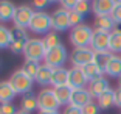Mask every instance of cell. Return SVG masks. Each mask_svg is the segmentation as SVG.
Instances as JSON below:
<instances>
[{
	"label": "cell",
	"mask_w": 121,
	"mask_h": 114,
	"mask_svg": "<svg viewBox=\"0 0 121 114\" xmlns=\"http://www.w3.org/2000/svg\"><path fill=\"white\" fill-rule=\"evenodd\" d=\"M92 38H93V28H90L86 24H81L70 30V42L75 49L90 47Z\"/></svg>",
	"instance_id": "obj_1"
},
{
	"label": "cell",
	"mask_w": 121,
	"mask_h": 114,
	"mask_svg": "<svg viewBox=\"0 0 121 114\" xmlns=\"http://www.w3.org/2000/svg\"><path fill=\"white\" fill-rule=\"evenodd\" d=\"M8 81L11 83L13 89L16 91V94H22V95H25V94L31 92L34 80L30 78V77L23 70H22V69H19V70L13 72V75L9 77V80H8Z\"/></svg>",
	"instance_id": "obj_2"
},
{
	"label": "cell",
	"mask_w": 121,
	"mask_h": 114,
	"mask_svg": "<svg viewBox=\"0 0 121 114\" xmlns=\"http://www.w3.org/2000/svg\"><path fill=\"white\" fill-rule=\"evenodd\" d=\"M30 31L36 33V35H43L50 33L51 30V16L47 14L45 11H34V16H33L31 22H30L28 27Z\"/></svg>",
	"instance_id": "obj_3"
},
{
	"label": "cell",
	"mask_w": 121,
	"mask_h": 114,
	"mask_svg": "<svg viewBox=\"0 0 121 114\" xmlns=\"http://www.w3.org/2000/svg\"><path fill=\"white\" fill-rule=\"evenodd\" d=\"M45 55H47V49L43 45V41L39 39V38L30 39L25 50H23L25 61H36V63H39L40 59L45 58Z\"/></svg>",
	"instance_id": "obj_4"
},
{
	"label": "cell",
	"mask_w": 121,
	"mask_h": 114,
	"mask_svg": "<svg viewBox=\"0 0 121 114\" xmlns=\"http://www.w3.org/2000/svg\"><path fill=\"white\" fill-rule=\"evenodd\" d=\"M67 59H68V52H67V49H65V45H62V44L54 47V49L47 50V55H45V58H43L45 64H48L53 69L64 67Z\"/></svg>",
	"instance_id": "obj_5"
},
{
	"label": "cell",
	"mask_w": 121,
	"mask_h": 114,
	"mask_svg": "<svg viewBox=\"0 0 121 114\" xmlns=\"http://www.w3.org/2000/svg\"><path fill=\"white\" fill-rule=\"evenodd\" d=\"M37 106H39V111H57L60 103L57 102L53 89L43 88L37 94Z\"/></svg>",
	"instance_id": "obj_6"
},
{
	"label": "cell",
	"mask_w": 121,
	"mask_h": 114,
	"mask_svg": "<svg viewBox=\"0 0 121 114\" xmlns=\"http://www.w3.org/2000/svg\"><path fill=\"white\" fill-rule=\"evenodd\" d=\"M70 61L73 67H79L82 69L84 66L90 64L95 61V52L90 47H82V49H73L70 55Z\"/></svg>",
	"instance_id": "obj_7"
},
{
	"label": "cell",
	"mask_w": 121,
	"mask_h": 114,
	"mask_svg": "<svg viewBox=\"0 0 121 114\" xmlns=\"http://www.w3.org/2000/svg\"><path fill=\"white\" fill-rule=\"evenodd\" d=\"M11 31H13V41H11V47H9L11 52L14 55L23 53V50H25L26 44H28V41H30L28 35H26V30L14 27Z\"/></svg>",
	"instance_id": "obj_8"
},
{
	"label": "cell",
	"mask_w": 121,
	"mask_h": 114,
	"mask_svg": "<svg viewBox=\"0 0 121 114\" xmlns=\"http://www.w3.org/2000/svg\"><path fill=\"white\" fill-rule=\"evenodd\" d=\"M109 44H110V33L103 31V30H98V28L93 30V38H92L90 49H92L95 53L109 52Z\"/></svg>",
	"instance_id": "obj_9"
},
{
	"label": "cell",
	"mask_w": 121,
	"mask_h": 114,
	"mask_svg": "<svg viewBox=\"0 0 121 114\" xmlns=\"http://www.w3.org/2000/svg\"><path fill=\"white\" fill-rule=\"evenodd\" d=\"M33 16H34V10H33L31 6H28V5H20V6H17L14 19H13L14 27L26 30L30 27V22H31Z\"/></svg>",
	"instance_id": "obj_10"
},
{
	"label": "cell",
	"mask_w": 121,
	"mask_h": 114,
	"mask_svg": "<svg viewBox=\"0 0 121 114\" xmlns=\"http://www.w3.org/2000/svg\"><path fill=\"white\" fill-rule=\"evenodd\" d=\"M51 28L53 31H67L70 27V20H68V11L64 8H59L51 14Z\"/></svg>",
	"instance_id": "obj_11"
},
{
	"label": "cell",
	"mask_w": 121,
	"mask_h": 114,
	"mask_svg": "<svg viewBox=\"0 0 121 114\" xmlns=\"http://www.w3.org/2000/svg\"><path fill=\"white\" fill-rule=\"evenodd\" d=\"M86 84H89L86 75L82 72V69L79 67H71L68 69V86L71 89H84Z\"/></svg>",
	"instance_id": "obj_12"
},
{
	"label": "cell",
	"mask_w": 121,
	"mask_h": 114,
	"mask_svg": "<svg viewBox=\"0 0 121 114\" xmlns=\"http://www.w3.org/2000/svg\"><path fill=\"white\" fill-rule=\"evenodd\" d=\"M90 102H93V97L90 95L89 89L84 88V89H75L73 94H71V100H70V105L71 106H76V108H84L86 105H89Z\"/></svg>",
	"instance_id": "obj_13"
},
{
	"label": "cell",
	"mask_w": 121,
	"mask_h": 114,
	"mask_svg": "<svg viewBox=\"0 0 121 114\" xmlns=\"http://www.w3.org/2000/svg\"><path fill=\"white\" fill-rule=\"evenodd\" d=\"M115 0H92V11L96 17L99 16H110L112 10L115 8Z\"/></svg>",
	"instance_id": "obj_14"
},
{
	"label": "cell",
	"mask_w": 121,
	"mask_h": 114,
	"mask_svg": "<svg viewBox=\"0 0 121 114\" xmlns=\"http://www.w3.org/2000/svg\"><path fill=\"white\" fill-rule=\"evenodd\" d=\"M89 92L92 97H95V99H98V97L101 95V94H104L106 91L110 89V84H109V80L106 78V77H101V78H96L93 80V81H90L89 84Z\"/></svg>",
	"instance_id": "obj_15"
},
{
	"label": "cell",
	"mask_w": 121,
	"mask_h": 114,
	"mask_svg": "<svg viewBox=\"0 0 121 114\" xmlns=\"http://www.w3.org/2000/svg\"><path fill=\"white\" fill-rule=\"evenodd\" d=\"M104 74L113 78H120L121 77V56L118 55H112L109 63L104 67Z\"/></svg>",
	"instance_id": "obj_16"
},
{
	"label": "cell",
	"mask_w": 121,
	"mask_h": 114,
	"mask_svg": "<svg viewBox=\"0 0 121 114\" xmlns=\"http://www.w3.org/2000/svg\"><path fill=\"white\" fill-rule=\"evenodd\" d=\"M53 67H50L48 64H40L39 70H37V75H36V78L34 81L36 83H39L40 86H48L51 84V77H53Z\"/></svg>",
	"instance_id": "obj_17"
},
{
	"label": "cell",
	"mask_w": 121,
	"mask_h": 114,
	"mask_svg": "<svg viewBox=\"0 0 121 114\" xmlns=\"http://www.w3.org/2000/svg\"><path fill=\"white\" fill-rule=\"evenodd\" d=\"M16 5L9 0H0V22H9L14 19Z\"/></svg>",
	"instance_id": "obj_18"
},
{
	"label": "cell",
	"mask_w": 121,
	"mask_h": 114,
	"mask_svg": "<svg viewBox=\"0 0 121 114\" xmlns=\"http://www.w3.org/2000/svg\"><path fill=\"white\" fill-rule=\"evenodd\" d=\"M54 91V95H56L57 102L60 103V106H68L70 105V100H71V94H73V89H71L68 84L64 86H57V88H53Z\"/></svg>",
	"instance_id": "obj_19"
},
{
	"label": "cell",
	"mask_w": 121,
	"mask_h": 114,
	"mask_svg": "<svg viewBox=\"0 0 121 114\" xmlns=\"http://www.w3.org/2000/svg\"><path fill=\"white\" fill-rule=\"evenodd\" d=\"M82 72H84V75H86V78H87L89 83L93 81V80H96V78L104 77V70L96 64L95 61L90 63V64H87V66H84V67H82Z\"/></svg>",
	"instance_id": "obj_20"
},
{
	"label": "cell",
	"mask_w": 121,
	"mask_h": 114,
	"mask_svg": "<svg viewBox=\"0 0 121 114\" xmlns=\"http://www.w3.org/2000/svg\"><path fill=\"white\" fill-rule=\"evenodd\" d=\"M20 109L26 111V113H33V111L39 109V106H37V95H34L33 92H28L25 95H22Z\"/></svg>",
	"instance_id": "obj_21"
},
{
	"label": "cell",
	"mask_w": 121,
	"mask_h": 114,
	"mask_svg": "<svg viewBox=\"0 0 121 114\" xmlns=\"http://www.w3.org/2000/svg\"><path fill=\"white\" fill-rule=\"evenodd\" d=\"M16 97V91L13 89L9 81H0V105L9 103Z\"/></svg>",
	"instance_id": "obj_22"
},
{
	"label": "cell",
	"mask_w": 121,
	"mask_h": 114,
	"mask_svg": "<svg viewBox=\"0 0 121 114\" xmlns=\"http://www.w3.org/2000/svg\"><path fill=\"white\" fill-rule=\"evenodd\" d=\"M51 84H53V88L68 84V69H65V67L54 69L53 77H51Z\"/></svg>",
	"instance_id": "obj_23"
},
{
	"label": "cell",
	"mask_w": 121,
	"mask_h": 114,
	"mask_svg": "<svg viewBox=\"0 0 121 114\" xmlns=\"http://www.w3.org/2000/svg\"><path fill=\"white\" fill-rule=\"evenodd\" d=\"M96 103H98L99 109H109V108L115 106V91L109 89L104 94H101V95L96 99Z\"/></svg>",
	"instance_id": "obj_24"
},
{
	"label": "cell",
	"mask_w": 121,
	"mask_h": 114,
	"mask_svg": "<svg viewBox=\"0 0 121 114\" xmlns=\"http://www.w3.org/2000/svg\"><path fill=\"white\" fill-rule=\"evenodd\" d=\"M95 28L110 33V31L115 30V22L110 16H99V17H96V20H95Z\"/></svg>",
	"instance_id": "obj_25"
},
{
	"label": "cell",
	"mask_w": 121,
	"mask_h": 114,
	"mask_svg": "<svg viewBox=\"0 0 121 114\" xmlns=\"http://www.w3.org/2000/svg\"><path fill=\"white\" fill-rule=\"evenodd\" d=\"M109 52L113 55L121 53V30L115 28L110 31V44H109Z\"/></svg>",
	"instance_id": "obj_26"
},
{
	"label": "cell",
	"mask_w": 121,
	"mask_h": 114,
	"mask_svg": "<svg viewBox=\"0 0 121 114\" xmlns=\"http://www.w3.org/2000/svg\"><path fill=\"white\" fill-rule=\"evenodd\" d=\"M13 41V31L0 24V49H9Z\"/></svg>",
	"instance_id": "obj_27"
},
{
	"label": "cell",
	"mask_w": 121,
	"mask_h": 114,
	"mask_svg": "<svg viewBox=\"0 0 121 114\" xmlns=\"http://www.w3.org/2000/svg\"><path fill=\"white\" fill-rule=\"evenodd\" d=\"M42 41H43V45H45V49H47V50L54 49V47L60 45L59 35H57L56 31H50V33H47V35L42 38Z\"/></svg>",
	"instance_id": "obj_28"
},
{
	"label": "cell",
	"mask_w": 121,
	"mask_h": 114,
	"mask_svg": "<svg viewBox=\"0 0 121 114\" xmlns=\"http://www.w3.org/2000/svg\"><path fill=\"white\" fill-rule=\"evenodd\" d=\"M39 67H40V64H39V63H36V61H25V63H23V66H22V70L25 72L30 78L34 80L36 75H37Z\"/></svg>",
	"instance_id": "obj_29"
},
{
	"label": "cell",
	"mask_w": 121,
	"mask_h": 114,
	"mask_svg": "<svg viewBox=\"0 0 121 114\" xmlns=\"http://www.w3.org/2000/svg\"><path fill=\"white\" fill-rule=\"evenodd\" d=\"M113 53H110V52H99V53H95V63L104 70V67H106V64L109 63V59H110Z\"/></svg>",
	"instance_id": "obj_30"
},
{
	"label": "cell",
	"mask_w": 121,
	"mask_h": 114,
	"mask_svg": "<svg viewBox=\"0 0 121 114\" xmlns=\"http://www.w3.org/2000/svg\"><path fill=\"white\" fill-rule=\"evenodd\" d=\"M68 20H70V27H71V28H75V27H78V25L82 24V20H84V16L79 14L78 11L71 10V11H68Z\"/></svg>",
	"instance_id": "obj_31"
},
{
	"label": "cell",
	"mask_w": 121,
	"mask_h": 114,
	"mask_svg": "<svg viewBox=\"0 0 121 114\" xmlns=\"http://www.w3.org/2000/svg\"><path fill=\"white\" fill-rule=\"evenodd\" d=\"M90 10H92V3L89 0H79L75 8V11H78L79 14H82V16H87L90 13Z\"/></svg>",
	"instance_id": "obj_32"
},
{
	"label": "cell",
	"mask_w": 121,
	"mask_h": 114,
	"mask_svg": "<svg viewBox=\"0 0 121 114\" xmlns=\"http://www.w3.org/2000/svg\"><path fill=\"white\" fill-rule=\"evenodd\" d=\"M82 114H99V106L96 102H90L89 105L82 108Z\"/></svg>",
	"instance_id": "obj_33"
},
{
	"label": "cell",
	"mask_w": 121,
	"mask_h": 114,
	"mask_svg": "<svg viewBox=\"0 0 121 114\" xmlns=\"http://www.w3.org/2000/svg\"><path fill=\"white\" fill-rule=\"evenodd\" d=\"M17 108L13 105V102H9V103H2L0 105V113L2 114H16L17 113Z\"/></svg>",
	"instance_id": "obj_34"
},
{
	"label": "cell",
	"mask_w": 121,
	"mask_h": 114,
	"mask_svg": "<svg viewBox=\"0 0 121 114\" xmlns=\"http://www.w3.org/2000/svg\"><path fill=\"white\" fill-rule=\"evenodd\" d=\"M110 17L113 19L115 25H121V3L115 5V8L112 10V13H110Z\"/></svg>",
	"instance_id": "obj_35"
},
{
	"label": "cell",
	"mask_w": 121,
	"mask_h": 114,
	"mask_svg": "<svg viewBox=\"0 0 121 114\" xmlns=\"http://www.w3.org/2000/svg\"><path fill=\"white\" fill-rule=\"evenodd\" d=\"M48 5H51L50 0H33L31 2V6L34 8L36 11H43Z\"/></svg>",
	"instance_id": "obj_36"
},
{
	"label": "cell",
	"mask_w": 121,
	"mask_h": 114,
	"mask_svg": "<svg viewBox=\"0 0 121 114\" xmlns=\"http://www.w3.org/2000/svg\"><path fill=\"white\" fill-rule=\"evenodd\" d=\"M78 2H79V0H59L60 8H64V10H67V11L75 10L76 5H78Z\"/></svg>",
	"instance_id": "obj_37"
},
{
	"label": "cell",
	"mask_w": 121,
	"mask_h": 114,
	"mask_svg": "<svg viewBox=\"0 0 121 114\" xmlns=\"http://www.w3.org/2000/svg\"><path fill=\"white\" fill-rule=\"evenodd\" d=\"M64 114H82V109H81V108H76V106L68 105V106H65Z\"/></svg>",
	"instance_id": "obj_38"
},
{
	"label": "cell",
	"mask_w": 121,
	"mask_h": 114,
	"mask_svg": "<svg viewBox=\"0 0 121 114\" xmlns=\"http://www.w3.org/2000/svg\"><path fill=\"white\" fill-rule=\"evenodd\" d=\"M115 106L121 108V88L115 89Z\"/></svg>",
	"instance_id": "obj_39"
},
{
	"label": "cell",
	"mask_w": 121,
	"mask_h": 114,
	"mask_svg": "<svg viewBox=\"0 0 121 114\" xmlns=\"http://www.w3.org/2000/svg\"><path fill=\"white\" fill-rule=\"evenodd\" d=\"M39 114H59V111H39Z\"/></svg>",
	"instance_id": "obj_40"
},
{
	"label": "cell",
	"mask_w": 121,
	"mask_h": 114,
	"mask_svg": "<svg viewBox=\"0 0 121 114\" xmlns=\"http://www.w3.org/2000/svg\"><path fill=\"white\" fill-rule=\"evenodd\" d=\"M16 114H30V113H26V111H23V109H19Z\"/></svg>",
	"instance_id": "obj_41"
},
{
	"label": "cell",
	"mask_w": 121,
	"mask_h": 114,
	"mask_svg": "<svg viewBox=\"0 0 121 114\" xmlns=\"http://www.w3.org/2000/svg\"><path fill=\"white\" fill-rule=\"evenodd\" d=\"M118 88H121V77L118 78Z\"/></svg>",
	"instance_id": "obj_42"
},
{
	"label": "cell",
	"mask_w": 121,
	"mask_h": 114,
	"mask_svg": "<svg viewBox=\"0 0 121 114\" xmlns=\"http://www.w3.org/2000/svg\"><path fill=\"white\" fill-rule=\"evenodd\" d=\"M56 2H59V0H50V3H56Z\"/></svg>",
	"instance_id": "obj_43"
},
{
	"label": "cell",
	"mask_w": 121,
	"mask_h": 114,
	"mask_svg": "<svg viewBox=\"0 0 121 114\" xmlns=\"http://www.w3.org/2000/svg\"><path fill=\"white\" fill-rule=\"evenodd\" d=\"M115 3H117V5H120V3H121V0H115Z\"/></svg>",
	"instance_id": "obj_44"
},
{
	"label": "cell",
	"mask_w": 121,
	"mask_h": 114,
	"mask_svg": "<svg viewBox=\"0 0 121 114\" xmlns=\"http://www.w3.org/2000/svg\"><path fill=\"white\" fill-rule=\"evenodd\" d=\"M0 114H2V113H0Z\"/></svg>",
	"instance_id": "obj_45"
},
{
	"label": "cell",
	"mask_w": 121,
	"mask_h": 114,
	"mask_svg": "<svg viewBox=\"0 0 121 114\" xmlns=\"http://www.w3.org/2000/svg\"><path fill=\"white\" fill-rule=\"evenodd\" d=\"M89 2H90V0H89Z\"/></svg>",
	"instance_id": "obj_46"
}]
</instances>
